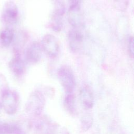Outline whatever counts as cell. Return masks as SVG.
<instances>
[{
  "label": "cell",
  "instance_id": "6",
  "mask_svg": "<svg viewBox=\"0 0 134 134\" xmlns=\"http://www.w3.org/2000/svg\"><path fill=\"white\" fill-rule=\"evenodd\" d=\"M18 9L16 4L13 2H6L3 8L2 17L3 21L8 24H14L18 18Z\"/></svg>",
  "mask_w": 134,
  "mask_h": 134
},
{
  "label": "cell",
  "instance_id": "23",
  "mask_svg": "<svg viewBox=\"0 0 134 134\" xmlns=\"http://www.w3.org/2000/svg\"><path fill=\"white\" fill-rule=\"evenodd\" d=\"M2 109V105H1V102H0V113L1 112Z\"/></svg>",
  "mask_w": 134,
  "mask_h": 134
},
{
  "label": "cell",
  "instance_id": "3",
  "mask_svg": "<svg viewBox=\"0 0 134 134\" xmlns=\"http://www.w3.org/2000/svg\"><path fill=\"white\" fill-rule=\"evenodd\" d=\"M57 77L66 94L72 93L75 87V79L72 69L62 66L57 71Z\"/></svg>",
  "mask_w": 134,
  "mask_h": 134
},
{
  "label": "cell",
  "instance_id": "15",
  "mask_svg": "<svg viewBox=\"0 0 134 134\" xmlns=\"http://www.w3.org/2000/svg\"><path fill=\"white\" fill-rule=\"evenodd\" d=\"M93 117L90 114H84L81 118V128L84 131H87L90 129L93 125Z\"/></svg>",
  "mask_w": 134,
  "mask_h": 134
},
{
  "label": "cell",
  "instance_id": "12",
  "mask_svg": "<svg viewBox=\"0 0 134 134\" xmlns=\"http://www.w3.org/2000/svg\"><path fill=\"white\" fill-rule=\"evenodd\" d=\"M14 33L10 28H5L0 32V42L4 47H8L13 41Z\"/></svg>",
  "mask_w": 134,
  "mask_h": 134
},
{
  "label": "cell",
  "instance_id": "10",
  "mask_svg": "<svg viewBox=\"0 0 134 134\" xmlns=\"http://www.w3.org/2000/svg\"><path fill=\"white\" fill-rule=\"evenodd\" d=\"M80 99L82 106L85 109L88 110L93 107L94 103V95L88 86H84L81 89Z\"/></svg>",
  "mask_w": 134,
  "mask_h": 134
},
{
  "label": "cell",
  "instance_id": "7",
  "mask_svg": "<svg viewBox=\"0 0 134 134\" xmlns=\"http://www.w3.org/2000/svg\"><path fill=\"white\" fill-rule=\"evenodd\" d=\"M84 36L82 32L76 28H73L69 30L68 35V41L71 50L73 52H77L82 48Z\"/></svg>",
  "mask_w": 134,
  "mask_h": 134
},
{
  "label": "cell",
  "instance_id": "14",
  "mask_svg": "<svg viewBox=\"0 0 134 134\" xmlns=\"http://www.w3.org/2000/svg\"><path fill=\"white\" fill-rule=\"evenodd\" d=\"M50 26L54 31L56 32L60 31L62 28V17L52 14L50 21Z\"/></svg>",
  "mask_w": 134,
  "mask_h": 134
},
{
  "label": "cell",
  "instance_id": "18",
  "mask_svg": "<svg viewBox=\"0 0 134 134\" xmlns=\"http://www.w3.org/2000/svg\"><path fill=\"white\" fill-rule=\"evenodd\" d=\"M0 134H9V124L0 121Z\"/></svg>",
  "mask_w": 134,
  "mask_h": 134
},
{
  "label": "cell",
  "instance_id": "2",
  "mask_svg": "<svg viewBox=\"0 0 134 134\" xmlns=\"http://www.w3.org/2000/svg\"><path fill=\"white\" fill-rule=\"evenodd\" d=\"M19 102V95L16 91L6 89L2 92L1 103L2 108L7 114L13 115L16 113Z\"/></svg>",
  "mask_w": 134,
  "mask_h": 134
},
{
  "label": "cell",
  "instance_id": "19",
  "mask_svg": "<svg viewBox=\"0 0 134 134\" xmlns=\"http://www.w3.org/2000/svg\"><path fill=\"white\" fill-rule=\"evenodd\" d=\"M133 38L132 36H131L129 39L128 44V51L129 53V55L131 58H132L133 55Z\"/></svg>",
  "mask_w": 134,
  "mask_h": 134
},
{
  "label": "cell",
  "instance_id": "22",
  "mask_svg": "<svg viewBox=\"0 0 134 134\" xmlns=\"http://www.w3.org/2000/svg\"><path fill=\"white\" fill-rule=\"evenodd\" d=\"M55 134H70L68 129L65 128H61L57 129Z\"/></svg>",
  "mask_w": 134,
  "mask_h": 134
},
{
  "label": "cell",
  "instance_id": "1",
  "mask_svg": "<svg viewBox=\"0 0 134 134\" xmlns=\"http://www.w3.org/2000/svg\"><path fill=\"white\" fill-rule=\"evenodd\" d=\"M46 104V99L39 91L33 92L29 96L26 105V110L30 115L37 117L41 115Z\"/></svg>",
  "mask_w": 134,
  "mask_h": 134
},
{
  "label": "cell",
  "instance_id": "8",
  "mask_svg": "<svg viewBox=\"0 0 134 134\" xmlns=\"http://www.w3.org/2000/svg\"><path fill=\"white\" fill-rule=\"evenodd\" d=\"M42 50L41 44L39 42L33 41L26 49L25 56L27 60L30 63H37L41 58Z\"/></svg>",
  "mask_w": 134,
  "mask_h": 134
},
{
  "label": "cell",
  "instance_id": "11",
  "mask_svg": "<svg viewBox=\"0 0 134 134\" xmlns=\"http://www.w3.org/2000/svg\"><path fill=\"white\" fill-rule=\"evenodd\" d=\"M8 66L11 72L18 76L23 75L26 70L25 63L19 54H16L10 60Z\"/></svg>",
  "mask_w": 134,
  "mask_h": 134
},
{
  "label": "cell",
  "instance_id": "16",
  "mask_svg": "<svg viewBox=\"0 0 134 134\" xmlns=\"http://www.w3.org/2000/svg\"><path fill=\"white\" fill-rule=\"evenodd\" d=\"M65 11L64 0H55L54 10L53 14L60 16H63Z\"/></svg>",
  "mask_w": 134,
  "mask_h": 134
},
{
  "label": "cell",
  "instance_id": "13",
  "mask_svg": "<svg viewBox=\"0 0 134 134\" xmlns=\"http://www.w3.org/2000/svg\"><path fill=\"white\" fill-rule=\"evenodd\" d=\"M64 106L66 111L71 115L75 113V98L72 93L66 94L64 100Z\"/></svg>",
  "mask_w": 134,
  "mask_h": 134
},
{
  "label": "cell",
  "instance_id": "9",
  "mask_svg": "<svg viewBox=\"0 0 134 134\" xmlns=\"http://www.w3.org/2000/svg\"><path fill=\"white\" fill-rule=\"evenodd\" d=\"M68 18L70 24L73 28L79 29L83 26L81 7L69 6L68 11Z\"/></svg>",
  "mask_w": 134,
  "mask_h": 134
},
{
  "label": "cell",
  "instance_id": "21",
  "mask_svg": "<svg viewBox=\"0 0 134 134\" xmlns=\"http://www.w3.org/2000/svg\"><path fill=\"white\" fill-rule=\"evenodd\" d=\"M82 0H69V6L81 7Z\"/></svg>",
  "mask_w": 134,
  "mask_h": 134
},
{
  "label": "cell",
  "instance_id": "5",
  "mask_svg": "<svg viewBox=\"0 0 134 134\" xmlns=\"http://www.w3.org/2000/svg\"><path fill=\"white\" fill-rule=\"evenodd\" d=\"M40 44L42 49L49 57L54 58L58 55L60 45L58 40L53 35L51 34L44 35Z\"/></svg>",
  "mask_w": 134,
  "mask_h": 134
},
{
  "label": "cell",
  "instance_id": "20",
  "mask_svg": "<svg viewBox=\"0 0 134 134\" xmlns=\"http://www.w3.org/2000/svg\"><path fill=\"white\" fill-rule=\"evenodd\" d=\"M0 89L2 90V92L7 88V83L5 77L3 75L0 74Z\"/></svg>",
  "mask_w": 134,
  "mask_h": 134
},
{
  "label": "cell",
  "instance_id": "17",
  "mask_svg": "<svg viewBox=\"0 0 134 134\" xmlns=\"http://www.w3.org/2000/svg\"><path fill=\"white\" fill-rule=\"evenodd\" d=\"M9 134H27L26 130L19 124H9Z\"/></svg>",
  "mask_w": 134,
  "mask_h": 134
},
{
  "label": "cell",
  "instance_id": "4",
  "mask_svg": "<svg viewBox=\"0 0 134 134\" xmlns=\"http://www.w3.org/2000/svg\"><path fill=\"white\" fill-rule=\"evenodd\" d=\"M36 117L30 125L36 134H55L58 127L54 122L46 116Z\"/></svg>",
  "mask_w": 134,
  "mask_h": 134
}]
</instances>
